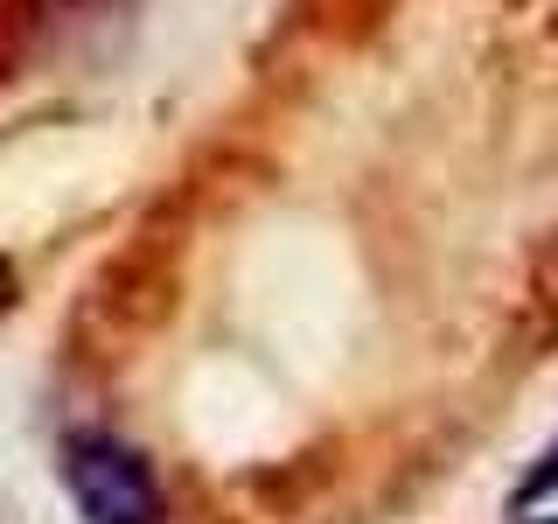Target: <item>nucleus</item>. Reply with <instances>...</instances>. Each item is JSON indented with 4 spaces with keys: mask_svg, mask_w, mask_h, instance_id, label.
I'll use <instances>...</instances> for the list:
<instances>
[{
    "mask_svg": "<svg viewBox=\"0 0 558 524\" xmlns=\"http://www.w3.org/2000/svg\"><path fill=\"white\" fill-rule=\"evenodd\" d=\"M63 483L84 524H161V489H154L147 462L112 433H77L63 448Z\"/></svg>",
    "mask_w": 558,
    "mask_h": 524,
    "instance_id": "1",
    "label": "nucleus"
},
{
    "mask_svg": "<svg viewBox=\"0 0 558 524\" xmlns=\"http://www.w3.org/2000/svg\"><path fill=\"white\" fill-rule=\"evenodd\" d=\"M551 489H558V448L531 468V476H523V489L510 497V511H531V503H537V497H551Z\"/></svg>",
    "mask_w": 558,
    "mask_h": 524,
    "instance_id": "2",
    "label": "nucleus"
},
{
    "mask_svg": "<svg viewBox=\"0 0 558 524\" xmlns=\"http://www.w3.org/2000/svg\"><path fill=\"white\" fill-rule=\"evenodd\" d=\"M531 524H558V517H531Z\"/></svg>",
    "mask_w": 558,
    "mask_h": 524,
    "instance_id": "3",
    "label": "nucleus"
}]
</instances>
